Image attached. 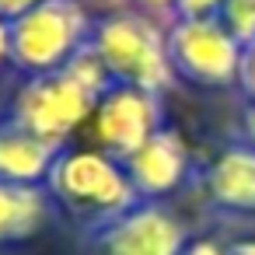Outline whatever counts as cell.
Listing matches in <instances>:
<instances>
[{"label":"cell","instance_id":"6da1fadb","mask_svg":"<svg viewBox=\"0 0 255 255\" xmlns=\"http://www.w3.org/2000/svg\"><path fill=\"white\" fill-rule=\"evenodd\" d=\"M46 189L56 203V213L81 224L84 234L140 203L123 161L98 147H63L46 178Z\"/></svg>","mask_w":255,"mask_h":255},{"label":"cell","instance_id":"7c38bea8","mask_svg":"<svg viewBox=\"0 0 255 255\" xmlns=\"http://www.w3.org/2000/svg\"><path fill=\"white\" fill-rule=\"evenodd\" d=\"M217 21H220L241 46H252V42H255V0H220Z\"/></svg>","mask_w":255,"mask_h":255},{"label":"cell","instance_id":"8992f818","mask_svg":"<svg viewBox=\"0 0 255 255\" xmlns=\"http://www.w3.org/2000/svg\"><path fill=\"white\" fill-rule=\"evenodd\" d=\"M95 255H182L189 231L168 203L140 199L109 224L88 231Z\"/></svg>","mask_w":255,"mask_h":255},{"label":"cell","instance_id":"9a60e30c","mask_svg":"<svg viewBox=\"0 0 255 255\" xmlns=\"http://www.w3.org/2000/svg\"><path fill=\"white\" fill-rule=\"evenodd\" d=\"M238 140L255 150V102H245L238 112Z\"/></svg>","mask_w":255,"mask_h":255},{"label":"cell","instance_id":"3957f363","mask_svg":"<svg viewBox=\"0 0 255 255\" xmlns=\"http://www.w3.org/2000/svg\"><path fill=\"white\" fill-rule=\"evenodd\" d=\"M98 95H91L67 67L53 74L18 77L11 95L0 105V119H7L53 147H70L74 133L91 123Z\"/></svg>","mask_w":255,"mask_h":255},{"label":"cell","instance_id":"4fadbf2b","mask_svg":"<svg viewBox=\"0 0 255 255\" xmlns=\"http://www.w3.org/2000/svg\"><path fill=\"white\" fill-rule=\"evenodd\" d=\"M217 11H220V0H175L171 18L199 21V18H217Z\"/></svg>","mask_w":255,"mask_h":255},{"label":"cell","instance_id":"30bf717a","mask_svg":"<svg viewBox=\"0 0 255 255\" xmlns=\"http://www.w3.org/2000/svg\"><path fill=\"white\" fill-rule=\"evenodd\" d=\"M56 217V203L46 185H18L0 178V248L35 241Z\"/></svg>","mask_w":255,"mask_h":255},{"label":"cell","instance_id":"ac0fdd59","mask_svg":"<svg viewBox=\"0 0 255 255\" xmlns=\"http://www.w3.org/2000/svg\"><path fill=\"white\" fill-rule=\"evenodd\" d=\"M35 4H42V0H0V18H18V14H25L28 7H35Z\"/></svg>","mask_w":255,"mask_h":255},{"label":"cell","instance_id":"9c48e42d","mask_svg":"<svg viewBox=\"0 0 255 255\" xmlns=\"http://www.w3.org/2000/svg\"><path fill=\"white\" fill-rule=\"evenodd\" d=\"M199 189L206 203L220 213H255V150L241 140L220 147L199 168Z\"/></svg>","mask_w":255,"mask_h":255},{"label":"cell","instance_id":"ffe728a7","mask_svg":"<svg viewBox=\"0 0 255 255\" xmlns=\"http://www.w3.org/2000/svg\"><path fill=\"white\" fill-rule=\"evenodd\" d=\"M227 255H255V238H245V241H234L227 248Z\"/></svg>","mask_w":255,"mask_h":255},{"label":"cell","instance_id":"52a82bcc","mask_svg":"<svg viewBox=\"0 0 255 255\" xmlns=\"http://www.w3.org/2000/svg\"><path fill=\"white\" fill-rule=\"evenodd\" d=\"M164 95L129 88V84H112L95 112H91V133L98 150H105L116 161H126L136 147H143L164 123Z\"/></svg>","mask_w":255,"mask_h":255},{"label":"cell","instance_id":"7a4b0ae2","mask_svg":"<svg viewBox=\"0 0 255 255\" xmlns=\"http://www.w3.org/2000/svg\"><path fill=\"white\" fill-rule=\"evenodd\" d=\"M88 46L98 53V60L105 63L116 84H129L157 95H168L178 84L164 49V25L136 7L95 18Z\"/></svg>","mask_w":255,"mask_h":255},{"label":"cell","instance_id":"2e32d148","mask_svg":"<svg viewBox=\"0 0 255 255\" xmlns=\"http://www.w3.org/2000/svg\"><path fill=\"white\" fill-rule=\"evenodd\" d=\"M182 255H227V248H220L213 238H192Z\"/></svg>","mask_w":255,"mask_h":255},{"label":"cell","instance_id":"ba28073f","mask_svg":"<svg viewBox=\"0 0 255 255\" xmlns=\"http://www.w3.org/2000/svg\"><path fill=\"white\" fill-rule=\"evenodd\" d=\"M123 168L129 175V185L136 189V196L140 199H157V203H164L185 182L196 178L192 150L175 126H161L143 147H136L123 161Z\"/></svg>","mask_w":255,"mask_h":255},{"label":"cell","instance_id":"5b68a950","mask_svg":"<svg viewBox=\"0 0 255 255\" xmlns=\"http://www.w3.org/2000/svg\"><path fill=\"white\" fill-rule=\"evenodd\" d=\"M164 49H168L175 81L203 88V91L238 88L245 46L217 18H199V21L168 18L164 21Z\"/></svg>","mask_w":255,"mask_h":255},{"label":"cell","instance_id":"d6986e66","mask_svg":"<svg viewBox=\"0 0 255 255\" xmlns=\"http://www.w3.org/2000/svg\"><path fill=\"white\" fill-rule=\"evenodd\" d=\"M11 60V21L0 18V67H7Z\"/></svg>","mask_w":255,"mask_h":255},{"label":"cell","instance_id":"5bb4252c","mask_svg":"<svg viewBox=\"0 0 255 255\" xmlns=\"http://www.w3.org/2000/svg\"><path fill=\"white\" fill-rule=\"evenodd\" d=\"M238 91L245 102H255V42L245 46L241 53V70H238Z\"/></svg>","mask_w":255,"mask_h":255},{"label":"cell","instance_id":"e0dca14e","mask_svg":"<svg viewBox=\"0 0 255 255\" xmlns=\"http://www.w3.org/2000/svg\"><path fill=\"white\" fill-rule=\"evenodd\" d=\"M129 4L136 7V11H143V14H164V18H171V11H175V0H129Z\"/></svg>","mask_w":255,"mask_h":255},{"label":"cell","instance_id":"8fae6325","mask_svg":"<svg viewBox=\"0 0 255 255\" xmlns=\"http://www.w3.org/2000/svg\"><path fill=\"white\" fill-rule=\"evenodd\" d=\"M63 147L39 140L35 133L0 119V178L18 185H46Z\"/></svg>","mask_w":255,"mask_h":255},{"label":"cell","instance_id":"277c9868","mask_svg":"<svg viewBox=\"0 0 255 255\" xmlns=\"http://www.w3.org/2000/svg\"><path fill=\"white\" fill-rule=\"evenodd\" d=\"M95 18L81 0H42L25 14L11 18V60L21 77L63 70L91 39Z\"/></svg>","mask_w":255,"mask_h":255}]
</instances>
